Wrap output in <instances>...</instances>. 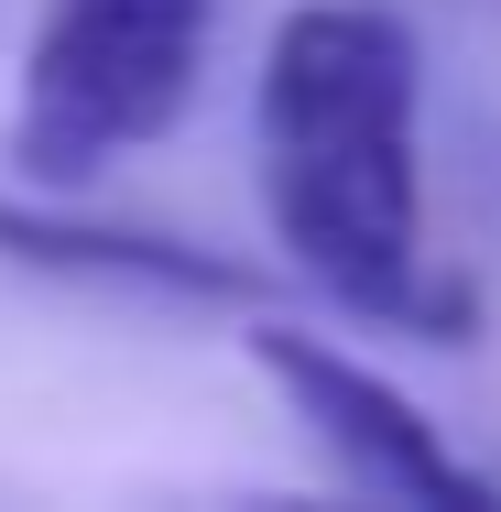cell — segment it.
Returning a JSON list of instances; mask_svg holds the SVG:
<instances>
[{
    "instance_id": "3",
    "label": "cell",
    "mask_w": 501,
    "mask_h": 512,
    "mask_svg": "<svg viewBox=\"0 0 501 512\" xmlns=\"http://www.w3.org/2000/svg\"><path fill=\"white\" fill-rule=\"evenodd\" d=\"M251 371L295 404V425L382 502H436V512H480L491 480L447 447V425L414 404L403 382H382L371 360H349L316 327H251Z\"/></svg>"
},
{
    "instance_id": "2",
    "label": "cell",
    "mask_w": 501,
    "mask_h": 512,
    "mask_svg": "<svg viewBox=\"0 0 501 512\" xmlns=\"http://www.w3.org/2000/svg\"><path fill=\"white\" fill-rule=\"evenodd\" d=\"M218 0H44L11 88V175L22 186H88L99 164L164 142L207 77Z\"/></svg>"
},
{
    "instance_id": "1",
    "label": "cell",
    "mask_w": 501,
    "mask_h": 512,
    "mask_svg": "<svg viewBox=\"0 0 501 512\" xmlns=\"http://www.w3.org/2000/svg\"><path fill=\"white\" fill-rule=\"evenodd\" d=\"M262 218L327 306L393 338H469L480 295L425 251V44L393 0H295L251 88Z\"/></svg>"
},
{
    "instance_id": "4",
    "label": "cell",
    "mask_w": 501,
    "mask_h": 512,
    "mask_svg": "<svg viewBox=\"0 0 501 512\" xmlns=\"http://www.w3.org/2000/svg\"><path fill=\"white\" fill-rule=\"evenodd\" d=\"M0 262H33V273H66V284H142V295H175V306H240L262 295L240 262L186 251L164 229H109V218H66L44 197H0Z\"/></svg>"
}]
</instances>
